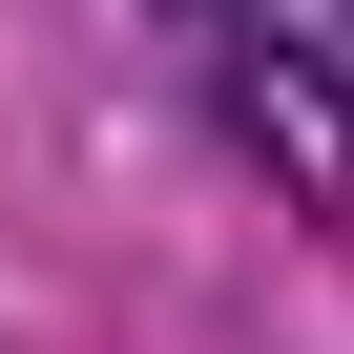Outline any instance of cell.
Listing matches in <instances>:
<instances>
[{"instance_id": "obj_1", "label": "cell", "mask_w": 354, "mask_h": 354, "mask_svg": "<svg viewBox=\"0 0 354 354\" xmlns=\"http://www.w3.org/2000/svg\"><path fill=\"white\" fill-rule=\"evenodd\" d=\"M230 104H250V146L292 167V188H313V230H333V0H313V21L271 0V21L230 42Z\"/></svg>"}, {"instance_id": "obj_2", "label": "cell", "mask_w": 354, "mask_h": 354, "mask_svg": "<svg viewBox=\"0 0 354 354\" xmlns=\"http://www.w3.org/2000/svg\"><path fill=\"white\" fill-rule=\"evenodd\" d=\"M188 21H209V0H188Z\"/></svg>"}]
</instances>
